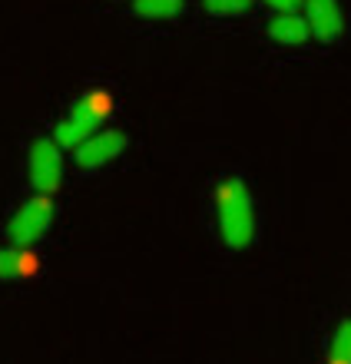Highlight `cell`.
<instances>
[{
  "mask_svg": "<svg viewBox=\"0 0 351 364\" xmlns=\"http://www.w3.org/2000/svg\"><path fill=\"white\" fill-rule=\"evenodd\" d=\"M216 219L219 235L232 252H242L256 242V205H252V192L242 179L229 176L219 182L216 189Z\"/></svg>",
  "mask_w": 351,
  "mask_h": 364,
  "instance_id": "cell-1",
  "label": "cell"
},
{
  "mask_svg": "<svg viewBox=\"0 0 351 364\" xmlns=\"http://www.w3.org/2000/svg\"><path fill=\"white\" fill-rule=\"evenodd\" d=\"M110 113H113V96L103 93V90H90V93L80 96L67 109V116L53 126V136H50V139H53L60 149H76L83 139H90L93 133L103 129Z\"/></svg>",
  "mask_w": 351,
  "mask_h": 364,
  "instance_id": "cell-2",
  "label": "cell"
},
{
  "mask_svg": "<svg viewBox=\"0 0 351 364\" xmlns=\"http://www.w3.org/2000/svg\"><path fill=\"white\" fill-rule=\"evenodd\" d=\"M53 225V202L50 196H33L20 205L7 222V239L10 245H20V249H33L43 235Z\"/></svg>",
  "mask_w": 351,
  "mask_h": 364,
  "instance_id": "cell-3",
  "label": "cell"
},
{
  "mask_svg": "<svg viewBox=\"0 0 351 364\" xmlns=\"http://www.w3.org/2000/svg\"><path fill=\"white\" fill-rule=\"evenodd\" d=\"M27 176L37 196H53L63 182V149L47 136L33 139L27 156Z\"/></svg>",
  "mask_w": 351,
  "mask_h": 364,
  "instance_id": "cell-4",
  "label": "cell"
},
{
  "mask_svg": "<svg viewBox=\"0 0 351 364\" xmlns=\"http://www.w3.org/2000/svg\"><path fill=\"white\" fill-rule=\"evenodd\" d=\"M126 149V133H120V129H100V133H93L90 139H83V143L73 149V163L80 166V169H103V166L116 163L120 156H123Z\"/></svg>",
  "mask_w": 351,
  "mask_h": 364,
  "instance_id": "cell-5",
  "label": "cell"
},
{
  "mask_svg": "<svg viewBox=\"0 0 351 364\" xmlns=\"http://www.w3.org/2000/svg\"><path fill=\"white\" fill-rule=\"evenodd\" d=\"M302 17L308 23V33L322 43H335L345 33V14L338 0H302Z\"/></svg>",
  "mask_w": 351,
  "mask_h": 364,
  "instance_id": "cell-6",
  "label": "cell"
},
{
  "mask_svg": "<svg viewBox=\"0 0 351 364\" xmlns=\"http://www.w3.org/2000/svg\"><path fill=\"white\" fill-rule=\"evenodd\" d=\"M268 37L282 43V47H298L305 40L312 37L308 33V23L298 10H288V14H276V17L268 20Z\"/></svg>",
  "mask_w": 351,
  "mask_h": 364,
  "instance_id": "cell-7",
  "label": "cell"
},
{
  "mask_svg": "<svg viewBox=\"0 0 351 364\" xmlns=\"http://www.w3.org/2000/svg\"><path fill=\"white\" fill-rule=\"evenodd\" d=\"M37 272V255L20 245H7L0 249V282H17Z\"/></svg>",
  "mask_w": 351,
  "mask_h": 364,
  "instance_id": "cell-8",
  "label": "cell"
},
{
  "mask_svg": "<svg viewBox=\"0 0 351 364\" xmlns=\"http://www.w3.org/2000/svg\"><path fill=\"white\" fill-rule=\"evenodd\" d=\"M186 0H133V14L142 20H172L179 17Z\"/></svg>",
  "mask_w": 351,
  "mask_h": 364,
  "instance_id": "cell-9",
  "label": "cell"
},
{
  "mask_svg": "<svg viewBox=\"0 0 351 364\" xmlns=\"http://www.w3.org/2000/svg\"><path fill=\"white\" fill-rule=\"evenodd\" d=\"M328 364H351V318H345L335 328L332 345H328Z\"/></svg>",
  "mask_w": 351,
  "mask_h": 364,
  "instance_id": "cell-10",
  "label": "cell"
},
{
  "mask_svg": "<svg viewBox=\"0 0 351 364\" xmlns=\"http://www.w3.org/2000/svg\"><path fill=\"white\" fill-rule=\"evenodd\" d=\"M256 0H202V7L209 10L212 17H242L252 10Z\"/></svg>",
  "mask_w": 351,
  "mask_h": 364,
  "instance_id": "cell-11",
  "label": "cell"
},
{
  "mask_svg": "<svg viewBox=\"0 0 351 364\" xmlns=\"http://www.w3.org/2000/svg\"><path fill=\"white\" fill-rule=\"evenodd\" d=\"M262 4H268V7L276 10V14H288V10H298V7H302V0H262Z\"/></svg>",
  "mask_w": 351,
  "mask_h": 364,
  "instance_id": "cell-12",
  "label": "cell"
}]
</instances>
